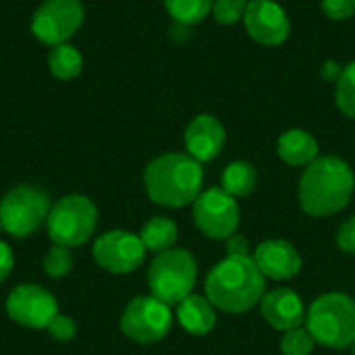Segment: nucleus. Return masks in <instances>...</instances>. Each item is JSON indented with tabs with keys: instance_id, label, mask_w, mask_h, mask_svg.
Masks as SVG:
<instances>
[{
	"instance_id": "1",
	"label": "nucleus",
	"mask_w": 355,
	"mask_h": 355,
	"mask_svg": "<svg viewBox=\"0 0 355 355\" xmlns=\"http://www.w3.org/2000/svg\"><path fill=\"white\" fill-rule=\"evenodd\" d=\"M208 302L229 314H243L264 297L266 279L250 256H227L206 277Z\"/></svg>"
},
{
	"instance_id": "2",
	"label": "nucleus",
	"mask_w": 355,
	"mask_h": 355,
	"mask_svg": "<svg viewBox=\"0 0 355 355\" xmlns=\"http://www.w3.org/2000/svg\"><path fill=\"white\" fill-rule=\"evenodd\" d=\"M352 166L337 156H318L300 179V204L310 216H331L343 210L354 196Z\"/></svg>"
},
{
	"instance_id": "3",
	"label": "nucleus",
	"mask_w": 355,
	"mask_h": 355,
	"mask_svg": "<svg viewBox=\"0 0 355 355\" xmlns=\"http://www.w3.org/2000/svg\"><path fill=\"white\" fill-rule=\"evenodd\" d=\"M202 162L189 154H164L154 158L144 173L148 198L166 208H183L202 193Z\"/></svg>"
},
{
	"instance_id": "4",
	"label": "nucleus",
	"mask_w": 355,
	"mask_h": 355,
	"mask_svg": "<svg viewBox=\"0 0 355 355\" xmlns=\"http://www.w3.org/2000/svg\"><path fill=\"white\" fill-rule=\"evenodd\" d=\"M306 329L316 343L345 349L355 343V302L345 293H324L308 310Z\"/></svg>"
},
{
	"instance_id": "5",
	"label": "nucleus",
	"mask_w": 355,
	"mask_h": 355,
	"mask_svg": "<svg viewBox=\"0 0 355 355\" xmlns=\"http://www.w3.org/2000/svg\"><path fill=\"white\" fill-rule=\"evenodd\" d=\"M198 264L187 250H166L160 252L148 270V285L156 300L166 306L181 304L196 287Z\"/></svg>"
},
{
	"instance_id": "6",
	"label": "nucleus",
	"mask_w": 355,
	"mask_h": 355,
	"mask_svg": "<svg viewBox=\"0 0 355 355\" xmlns=\"http://www.w3.org/2000/svg\"><path fill=\"white\" fill-rule=\"evenodd\" d=\"M48 235L54 245L77 248L83 245L98 227V208L96 204L79 193L60 198L48 214Z\"/></svg>"
},
{
	"instance_id": "7",
	"label": "nucleus",
	"mask_w": 355,
	"mask_h": 355,
	"mask_svg": "<svg viewBox=\"0 0 355 355\" xmlns=\"http://www.w3.org/2000/svg\"><path fill=\"white\" fill-rule=\"evenodd\" d=\"M50 208V198L42 187L19 185L0 202V225L8 235L23 239L48 220Z\"/></svg>"
},
{
	"instance_id": "8",
	"label": "nucleus",
	"mask_w": 355,
	"mask_h": 355,
	"mask_svg": "<svg viewBox=\"0 0 355 355\" xmlns=\"http://www.w3.org/2000/svg\"><path fill=\"white\" fill-rule=\"evenodd\" d=\"M173 324L171 308L154 295H141L127 304L121 316V331L127 339L148 345L166 337Z\"/></svg>"
},
{
	"instance_id": "9",
	"label": "nucleus",
	"mask_w": 355,
	"mask_h": 355,
	"mask_svg": "<svg viewBox=\"0 0 355 355\" xmlns=\"http://www.w3.org/2000/svg\"><path fill=\"white\" fill-rule=\"evenodd\" d=\"M83 23L81 0H44L31 19V33L46 46L67 44Z\"/></svg>"
},
{
	"instance_id": "10",
	"label": "nucleus",
	"mask_w": 355,
	"mask_h": 355,
	"mask_svg": "<svg viewBox=\"0 0 355 355\" xmlns=\"http://www.w3.org/2000/svg\"><path fill=\"white\" fill-rule=\"evenodd\" d=\"M196 227L210 239H229L239 227V206L233 196L220 187L202 191L193 202Z\"/></svg>"
},
{
	"instance_id": "11",
	"label": "nucleus",
	"mask_w": 355,
	"mask_h": 355,
	"mask_svg": "<svg viewBox=\"0 0 355 355\" xmlns=\"http://www.w3.org/2000/svg\"><path fill=\"white\" fill-rule=\"evenodd\" d=\"M92 254L100 268L112 275H129L144 262L146 248L139 235L116 229L100 235L94 241Z\"/></svg>"
},
{
	"instance_id": "12",
	"label": "nucleus",
	"mask_w": 355,
	"mask_h": 355,
	"mask_svg": "<svg viewBox=\"0 0 355 355\" xmlns=\"http://www.w3.org/2000/svg\"><path fill=\"white\" fill-rule=\"evenodd\" d=\"M6 314L25 329H48L58 314L56 297L40 285H19L6 297Z\"/></svg>"
},
{
	"instance_id": "13",
	"label": "nucleus",
	"mask_w": 355,
	"mask_h": 355,
	"mask_svg": "<svg viewBox=\"0 0 355 355\" xmlns=\"http://www.w3.org/2000/svg\"><path fill=\"white\" fill-rule=\"evenodd\" d=\"M243 23L250 37L262 46H281L291 31L287 12L272 0H250Z\"/></svg>"
},
{
	"instance_id": "14",
	"label": "nucleus",
	"mask_w": 355,
	"mask_h": 355,
	"mask_svg": "<svg viewBox=\"0 0 355 355\" xmlns=\"http://www.w3.org/2000/svg\"><path fill=\"white\" fill-rule=\"evenodd\" d=\"M225 127L212 114H198L185 129V148L198 162L214 160L225 148Z\"/></svg>"
},
{
	"instance_id": "15",
	"label": "nucleus",
	"mask_w": 355,
	"mask_h": 355,
	"mask_svg": "<svg viewBox=\"0 0 355 355\" xmlns=\"http://www.w3.org/2000/svg\"><path fill=\"white\" fill-rule=\"evenodd\" d=\"M254 262L264 275V279H275V281L293 279L302 270V256L291 243L283 239H268L260 243Z\"/></svg>"
},
{
	"instance_id": "16",
	"label": "nucleus",
	"mask_w": 355,
	"mask_h": 355,
	"mask_svg": "<svg viewBox=\"0 0 355 355\" xmlns=\"http://www.w3.org/2000/svg\"><path fill=\"white\" fill-rule=\"evenodd\" d=\"M260 308H262L264 320L270 327L285 331V333L302 327L306 318V308H304L302 297L293 289H287V287H279V289L264 293Z\"/></svg>"
},
{
	"instance_id": "17",
	"label": "nucleus",
	"mask_w": 355,
	"mask_h": 355,
	"mask_svg": "<svg viewBox=\"0 0 355 355\" xmlns=\"http://www.w3.org/2000/svg\"><path fill=\"white\" fill-rule=\"evenodd\" d=\"M177 320L187 333L206 335L216 324V312L208 297L187 295L181 304H177Z\"/></svg>"
},
{
	"instance_id": "18",
	"label": "nucleus",
	"mask_w": 355,
	"mask_h": 355,
	"mask_svg": "<svg viewBox=\"0 0 355 355\" xmlns=\"http://www.w3.org/2000/svg\"><path fill=\"white\" fill-rule=\"evenodd\" d=\"M277 152L289 166H308L318 158V141L304 129H289L281 135Z\"/></svg>"
},
{
	"instance_id": "19",
	"label": "nucleus",
	"mask_w": 355,
	"mask_h": 355,
	"mask_svg": "<svg viewBox=\"0 0 355 355\" xmlns=\"http://www.w3.org/2000/svg\"><path fill=\"white\" fill-rule=\"evenodd\" d=\"M177 237H179L177 225L171 218H164V216L150 218L141 227V233H139V239H141L144 248L150 250V252H156V254L173 250L175 243H177Z\"/></svg>"
},
{
	"instance_id": "20",
	"label": "nucleus",
	"mask_w": 355,
	"mask_h": 355,
	"mask_svg": "<svg viewBox=\"0 0 355 355\" xmlns=\"http://www.w3.org/2000/svg\"><path fill=\"white\" fill-rule=\"evenodd\" d=\"M48 67L56 79L69 81V79H75L83 71V56L69 42L58 44V46H52L48 52Z\"/></svg>"
},
{
	"instance_id": "21",
	"label": "nucleus",
	"mask_w": 355,
	"mask_h": 355,
	"mask_svg": "<svg viewBox=\"0 0 355 355\" xmlns=\"http://www.w3.org/2000/svg\"><path fill=\"white\" fill-rule=\"evenodd\" d=\"M256 181H258V173L245 160L231 162L223 173V189L229 196H233L235 200L243 198V196H250L252 189L256 187Z\"/></svg>"
},
{
	"instance_id": "22",
	"label": "nucleus",
	"mask_w": 355,
	"mask_h": 355,
	"mask_svg": "<svg viewBox=\"0 0 355 355\" xmlns=\"http://www.w3.org/2000/svg\"><path fill=\"white\" fill-rule=\"evenodd\" d=\"M214 0H164L168 15L179 25H196L200 23L210 10Z\"/></svg>"
},
{
	"instance_id": "23",
	"label": "nucleus",
	"mask_w": 355,
	"mask_h": 355,
	"mask_svg": "<svg viewBox=\"0 0 355 355\" xmlns=\"http://www.w3.org/2000/svg\"><path fill=\"white\" fill-rule=\"evenodd\" d=\"M335 102H337V108L345 116L355 119V60L343 67V71L337 79Z\"/></svg>"
},
{
	"instance_id": "24",
	"label": "nucleus",
	"mask_w": 355,
	"mask_h": 355,
	"mask_svg": "<svg viewBox=\"0 0 355 355\" xmlns=\"http://www.w3.org/2000/svg\"><path fill=\"white\" fill-rule=\"evenodd\" d=\"M73 268V256L69 248L64 245H54L52 250L46 252L44 256V272L52 279H62L71 272Z\"/></svg>"
},
{
	"instance_id": "25",
	"label": "nucleus",
	"mask_w": 355,
	"mask_h": 355,
	"mask_svg": "<svg viewBox=\"0 0 355 355\" xmlns=\"http://www.w3.org/2000/svg\"><path fill=\"white\" fill-rule=\"evenodd\" d=\"M314 337L310 335L308 329H293V331H287L281 339V352L283 355H310L314 352Z\"/></svg>"
},
{
	"instance_id": "26",
	"label": "nucleus",
	"mask_w": 355,
	"mask_h": 355,
	"mask_svg": "<svg viewBox=\"0 0 355 355\" xmlns=\"http://www.w3.org/2000/svg\"><path fill=\"white\" fill-rule=\"evenodd\" d=\"M250 0H214L212 15L223 25H233L245 17Z\"/></svg>"
},
{
	"instance_id": "27",
	"label": "nucleus",
	"mask_w": 355,
	"mask_h": 355,
	"mask_svg": "<svg viewBox=\"0 0 355 355\" xmlns=\"http://www.w3.org/2000/svg\"><path fill=\"white\" fill-rule=\"evenodd\" d=\"M48 333L52 335V339L56 341H71L75 335H77V324L71 316H64V314H56L52 318V322L48 324Z\"/></svg>"
},
{
	"instance_id": "28",
	"label": "nucleus",
	"mask_w": 355,
	"mask_h": 355,
	"mask_svg": "<svg viewBox=\"0 0 355 355\" xmlns=\"http://www.w3.org/2000/svg\"><path fill=\"white\" fill-rule=\"evenodd\" d=\"M322 10L335 21H345L355 15V0H322Z\"/></svg>"
},
{
	"instance_id": "29",
	"label": "nucleus",
	"mask_w": 355,
	"mask_h": 355,
	"mask_svg": "<svg viewBox=\"0 0 355 355\" xmlns=\"http://www.w3.org/2000/svg\"><path fill=\"white\" fill-rule=\"evenodd\" d=\"M337 245L345 254H355V216L347 218L337 231Z\"/></svg>"
},
{
	"instance_id": "30",
	"label": "nucleus",
	"mask_w": 355,
	"mask_h": 355,
	"mask_svg": "<svg viewBox=\"0 0 355 355\" xmlns=\"http://www.w3.org/2000/svg\"><path fill=\"white\" fill-rule=\"evenodd\" d=\"M12 264H15V258H12V250L8 243L0 241V283H4L12 270Z\"/></svg>"
},
{
	"instance_id": "31",
	"label": "nucleus",
	"mask_w": 355,
	"mask_h": 355,
	"mask_svg": "<svg viewBox=\"0 0 355 355\" xmlns=\"http://www.w3.org/2000/svg\"><path fill=\"white\" fill-rule=\"evenodd\" d=\"M227 252L229 256H250V245L243 235H231L227 239Z\"/></svg>"
},
{
	"instance_id": "32",
	"label": "nucleus",
	"mask_w": 355,
	"mask_h": 355,
	"mask_svg": "<svg viewBox=\"0 0 355 355\" xmlns=\"http://www.w3.org/2000/svg\"><path fill=\"white\" fill-rule=\"evenodd\" d=\"M341 71H343V69H341L335 60H329V62L322 64V77H324L327 81H337L339 75H341Z\"/></svg>"
},
{
	"instance_id": "33",
	"label": "nucleus",
	"mask_w": 355,
	"mask_h": 355,
	"mask_svg": "<svg viewBox=\"0 0 355 355\" xmlns=\"http://www.w3.org/2000/svg\"><path fill=\"white\" fill-rule=\"evenodd\" d=\"M0 229H2V225H0Z\"/></svg>"
}]
</instances>
